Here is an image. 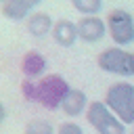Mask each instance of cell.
<instances>
[{"instance_id":"7a4b0ae2","label":"cell","mask_w":134,"mask_h":134,"mask_svg":"<svg viewBox=\"0 0 134 134\" xmlns=\"http://www.w3.org/2000/svg\"><path fill=\"white\" fill-rule=\"evenodd\" d=\"M105 103L126 126L134 124V86L130 82L111 84L105 92Z\"/></svg>"},{"instance_id":"8992f818","label":"cell","mask_w":134,"mask_h":134,"mask_svg":"<svg viewBox=\"0 0 134 134\" xmlns=\"http://www.w3.org/2000/svg\"><path fill=\"white\" fill-rule=\"evenodd\" d=\"M77 31H80V40L92 44L105 38L107 29V21H103L98 15H82V19L77 21Z\"/></svg>"},{"instance_id":"5bb4252c","label":"cell","mask_w":134,"mask_h":134,"mask_svg":"<svg viewBox=\"0 0 134 134\" xmlns=\"http://www.w3.org/2000/svg\"><path fill=\"white\" fill-rule=\"evenodd\" d=\"M57 134H84L82 126L75 124V121H63L59 128H57Z\"/></svg>"},{"instance_id":"2e32d148","label":"cell","mask_w":134,"mask_h":134,"mask_svg":"<svg viewBox=\"0 0 134 134\" xmlns=\"http://www.w3.org/2000/svg\"><path fill=\"white\" fill-rule=\"evenodd\" d=\"M23 2H25V4H29L31 8H36V6H38V4L42 2V0H23Z\"/></svg>"},{"instance_id":"8fae6325","label":"cell","mask_w":134,"mask_h":134,"mask_svg":"<svg viewBox=\"0 0 134 134\" xmlns=\"http://www.w3.org/2000/svg\"><path fill=\"white\" fill-rule=\"evenodd\" d=\"M2 15L10 21H23L31 15V6L23 0H2Z\"/></svg>"},{"instance_id":"7c38bea8","label":"cell","mask_w":134,"mask_h":134,"mask_svg":"<svg viewBox=\"0 0 134 134\" xmlns=\"http://www.w3.org/2000/svg\"><path fill=\"white\" fill-rule=\"evenodd\" d=\"M23 134H57V132H54V126L48 119L38 117V119H31V121L25 124Z\"/></svg>"},{"instance_id":"30bf717a","label":"cell","mask_w":134,"mask_h":134,"mask_svg":"<svg viewBox=\"0 0 134 134\" xmlns=\"http://www.w3.org/2000/svg\"><path fill=\"white\" fill-rule=\"evenodd\" d=\"M25 27H27V34H29V36H34V38H44V36H48V34L52 31L54 21H52V17H50L48 13L38 10V13H31V15L25 19Z\"/></svg>"},{"instance_id":"6da1fadb","label":"cell","mask_w":134,"mask_h":134,"mask_svg":"<svg viewBox=\"0 0 134 134\" xmlns=\"http://www.w3.org/2000/svg\"><path fill=\"white\" fill-rule=\"evenodd\" d=\"M69 90H71V86L59 73H48V75L38 77V80L25 77L23 84H21V92H23L25 100L42 105L48 111L59 109L63 105V100H65V96H67Z\"/></svg>"},{"instance_id":"5b68a950","label":"cell","mask_w":134,"mask_h":134,"mask_svg":"<svg viewBox=\"0 0 134 134\" xmlns=\"http://www.w3.org/2000/svg\"><path fill=\"white\" fill-rule=\"evenodd\" d=\"M96 65L107 71V73H115V75H130V52L124 50V46H111L105 48L98 59Z\"/></svg>"},{"instance_id":"277c9868","label":"cell","mask_w":134,"mask_h":134,"mask_svg":"<svg viewBox=\"0 0 134 134\" xmlns=\"http://www.w3.org/2000/svg\"><path fill=\"white\" fill-rule=\"evenodd\" d=\"M107 29L115 46H128L134 42V17L124 8H113L107 15Z\"/></svg>"},{"instance_id":"9c48e42d","label":"cell","mask_w":134,"mask_h":134,"mask_svg":"<svg viewBox=\"0 0 134 134\" xmlns=\"http://www.w3.org/2000/svg\"><path fill=\"white\" fill-rule=\"evenodd\" d=\"M21 71L29 80L42 77L44 71H46V59H44V54L38 52V50H27L23 54V59H21Z\"/></svg>"},{"instance_id":"9a60e30c","label":"cell","mask_w":134,"mask_h":134,"mask_svg":"<svg viewBox=\"0 0 134 134\" xmlns=\"http://www.w3.org/2000/svg\"><path fill=\"white\" fill-rule=\"evenodd\" d=\"M130 75H134V52H130Z\"/></svg>"},{"instance_id":"3957f363","label":"cell","mask_w":134,"mask_h":134,"mask_svg":"<svg viewBox=\"0 0 134 134\" xmlns=\"http://www.w3.org/2000/svg\"><path fill=\"white\" fill-rule=\"evenodd\" d=\"M86 121L98 134H126V124L109 109L105 100H92L88 105Z\"/></svg>"},{"instance_id":"ba28073f","label":"cell","mask_w":134,"mask_h":134,"mask_svg":"<svg viewBox=\"0 0 134 134\" xmlns=\"http://www.w3.org/2000/svg\"><path fill=\"white\" fill-rule=\"evenodd\" d=\"M88 105H90V100H88L86 92L80 90V88H71L67 92V96H65L61 109H63V113L67 117H80L82 113L88 111Z\"/></svg>"},{"instance_id":"52a82bcc","label":"cell","mask_w":134,"mask_h":134,"mask_svg":"<svg viewBox=\"0 0 134 134\" xmlns=\"http://www.w3.org/2000/svg\"><path fill=\"white\" fill-rule=\"evenodd\" d=\"M52 38L59 46L63 48H69L75 44V40H80V31H77V23L69 21V19H59L54 21V27H52Z\"/></svg>"},{"instance_id":"4fadbf2b","label":"cell","mask_w":134,"mask_h":134,"mask_svg":"<svg viewBox=\"0 0 134 134\" xmlns=\"http://www.w3.org/2000/svg\"><path fill=\"white\" fill-rule=\"evenodd\" d=\"M71 4L82 15H98L103 8V0H71Z\"/></svg>"}]
</instances>
